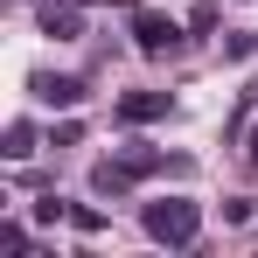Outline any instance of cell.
<instances>
[{"mask_svg":"<svg viewBox=\"0 0 258 258\" xmlns=\"http://www.w3.org/2000/svg\"><path fill=\"white\" fill-rule=\"evenodd\" d=\"M133 42L147 49V56H174V49H181V28H174L168 14H154V7H140V14H133Z\"/></svg>","mask_w":258,"mask_h":258,"instance_id":"cell-2","label":"cell"},{"mask_svg":"<svg viewBox=\"0 0 258 258\" xmlns=\"http://www.w3.org/2000/svg\"><path fill=\"white\" fill-rule=\"evenodd\" d=\"M77 7H105V0H77ZM119 7H140V0H119Z\"/></svg>","mask_w":258,"mask_h":258,"instance_id":"cell-9","label":"cell"},{"mask_svg":"<svg viewBox=\"0 0 258 258\" xmlns=\"http://www.w3.org/2000/svg\"><path fill=\"white\" fill-rule=\"evenodd\" d=\"M42 35H56V42H77V35H84L77 7H42Z\"/></svg>","mask_w":258,"mask_h":258,"instance_id":"cell-6","label":"cell"},{"mask_svg":"<svg viewBox=\"0 0 258 258\" xmlns=\"http://www.w3.org/2000/svg\"><path fill=\"white\" fill-rule=\"evenodd\" d=\"M112 119H119V126H154V119H168V91H126V98L112 105Z\"/></svg>","mask_w":258,"mask_h":258,"instance_id":"cell-3","label":"cell"},{"mask_svg":"<svg viewBox=\"0 0 258 258\" xmlns=\"http://www.w3.org/2000/svg\"><path fill=\"white\" fill-rule=\"evenodd\" d=\"M0 251H7V258L28 251V230H21V223H0Z\"/></svg>","mask_w":258,"mask_h":258,"instance_id":"cell-8","label":"cell"},{"mask_svg":"<svg viewBox=\"0 0 258 258\" xmlns=\"http://www.w3.org/2000/svg\"><path fill=\"white\" fill-rule=\"evenodd\" d=\"M0 154H7V161H28V154H35V126H28V119H14V126H7V147H0Z\"/></svg>","mask_w":258,"mask_h":258,"instance_id":"cell-7","label":"cell"},{"mask_svg":"<svg viewBox=\"0 0 258 258\" xmlns=\"http://www.w3.org/2000/svg\"><path fill=\"white\" fill-rule=\"evenodd\" d=\"M196 230H203V210L196 203H181V196L147 203V237L154 244H196Z\"/></svg>","mask_w":258,"mask_h":258,"instance_id":"cell-1","label":"cell"},{"mask_svg":"<svg viewBox=\"0 0 258 258\" xmlns=\"http://www.w3.org/2000/svg\"><path fill=\"white\" fill-rule=\"evenodd\" d=\"M251 168H258V133H251Z\"/></svg>","mask_w":258,"mask_h":258,"instance_id":"cell-10","label":"cell"},{"mask_svg":"<svg viewBox=\"0 0 258 258\" xmlns=\"http://www.w3.org/2000/svg\"><path fill=\"white\" fill-rule=\"evenodd\" d=\"M28 91H35L42 105H63V112H70V105H84V84H77V77H49V70H35Z\"/></svg>","mask_w":258,"mask_h":258,"instance_id":"cell-5","label":"cell"},{"mask_svg":"<svg viewBox=\"0 0 258 258\" xmlns=\"http://www.w3.org/2000/svg\"><path fill=\"white\" fill-rule=\"evenodd\" d=\"M133 181H140V168H133L126 154H112V161H98V168H91V188H98V196H126Z\"/></svg>","mask_w":258,"mask_h":258,"instance_id":"cell-4","label":"cell"}]
</instances>
